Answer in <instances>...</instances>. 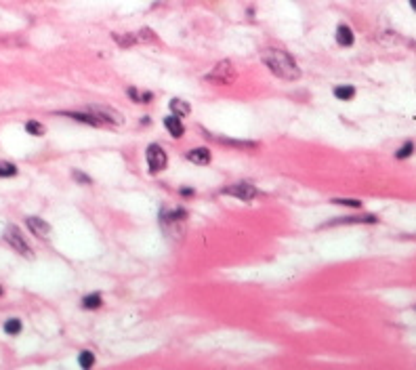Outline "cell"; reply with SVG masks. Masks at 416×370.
Wrapping results in <instances>:
<instances>
[{"mask_svg": "<svg viewBox=\"0 0 416 370\" xmlns=\"http://www.w3.org/2000/svg\"><path fill=\"white\" fill-rule=\"evenodd\" d=\"M25 223H27V229H30L36 238H46V236L51 234V225L40 217H27Z\"/></svg>", "mask_w": 416, "mask_h": 370, "instance_id": "obj_8", "label": "cell"}, {"mask_svg": "<svg viewBox=\"0 0 416 370\" xmlns=\"http://www.w3.org/2000/svg\"><path fill=\"white\" fill-rule=\"evenodd\" d=\"M334 97L338 101H349L355 97V88L351 85H338V87H334Z\"/></svg>", "mask_w": 416, "mask_h": 370, "instance_id": "obj_14", "label": "cell"}, {"mask_svg": "<svg viewBox=\"0 0 416 370\" xmlns=\"http://www.w3.org/2000/svg\"><path fill=\"white\" fill-rule=\"evenodd\" d=\"M78 364H80V368H84V370L93 368V366H95V353H93V351H82V353L78 355Z\"/></svg>", "mask_w": 416, "mask_h": 370, "instance_id": "obj_19", "label": "cell"}, {"mask_svg": "<svg viewBox=\"0 0 416 370\" xmlns=\"http://www.w3.org/2000/svg\"><path fill=\"white\" fill-rule=\"evenodd\" d=\"M129 97H131V99L135 101V103H141V93H139L137 88H132V87H131V88H129Z\"/></svg>", "mask_w": 416, "mask_h": 370, "instance_id": "obj_26", "label": "cell"}, {"mask_svg": "<svg viewBox=\"0 0 416 370\" xmlns=\"http://www.w3.org/2000/svg\"><path fill=\"white\" fill-rule=\"evenodd\" d=\"M194 194L196 192L192 190V187H183V190H181V196H194Z\"/></svg>", "mask_w": 416, "mask_h": 370, "instance_id": "obj_27", "label": "cell"}, {"mask_svg": "<svg viewBox=\"0 0 416 370\" xmlns=\"http://www.w3.org/2000/svg\"><path fill=\"white\" fill-rule=\"evenodd\" d=\"M410 6H412L414 11H416V0H410Z\"/></svg>", "mask_w": 416, "mask_h": 370, "instance_id": "obj_28", "label": "cell"}, {"mask_svg": "<svg viewBox=\"0 0 416 370\" xmlns=\"http://www.w3.org/2000/svg\"><path fill=\"white\" fill-rule=\"evenodd\" d=\"M103 305V299L99 292H90V295H87L82 299V307L84 309H99V307Z\"/></svg>", "mask_w": 416, "mask_h": 370, "instance_id": "obj_15", "label": "cell"}, {"mask_svg": "<svg viewBox=\"0 0 416 370\" xmlns=\"http://www.w3.org/2000/svg\"><path fill=\"white\" fill-rule=\"evenodd\" d=\"M353 40H355V36H353V30H351L349 25H338L336 27V43L341 44V46H351L353 44Z\"/></svg>", "mask_w": 416, "mask_h": 370, "instance_id": "obj_12", "label": "cell"}, {"mask_svg": "<svg viewBox=\"0 0 416 370\" xmlns=\"http://www.w3.org/2000/svg\"><path fill=\"white\" fill-rule=\"evenodd\" d=\"M261 61L269 67L273 76H278L282 80L294 82L301 78V67L297 65V61L292 59L290 53L282 51V48H265L261 53Z\"/></svg>", "mask_w": 416, "mask_h": 370, "instance_id": "obj_1", "label": "cell"}, {"mask_svg": "<svg viewBox=\"0 0 416 370\" xmlns=\"http://www.w3.org/2000/svg\"><path fill=\"white\" fill-rule=\"evenodd\" d=\"M4 240H6V244H9L13 250H17L21 257H27V259H32V257H34V250H32L30 244H27V240L23 238V236H21L19 227H15V225H9V227H6Z\"/></svg>", "mask_w": 416, "mask_h": 370, "instance_id": "obj_3", "label": "cell"}, {"mask_svg": "<svg viewBox=\"0 0 416 370\" xmlns=\"http://www.w3.org/2000/svg\"><path fill=\"white\" fill-rule=\"evenodd\" d=\"M111 36H114V40L116 43L120 44V46H132L137 43V36H132V34H111Z\"/></svg>", "mask_w": 416, "mask_h": 370, "instance_id": "obj_20", "label": "cell"}, {"mask_svg": "<svg viewBox=\"0 0 416 370\" xmlns=\"http://www.w3.org/2000/svg\"><path fill=\"white\" fill-rule=\"evenodd\" d=\"M25 131H27V135H34V137H42V135L46 132L44 124H40V122H36V120L25 122Z\"/></svg>", "mask_w": 416, "mask_h": 370, "instance_id": "obj_17", "label": "cell"}, {"mask_svg": "<svg viewBox=\"0 0 416 370\" xmlns=\"http://www.w3.org/2000/svg\"><path fill=\"white\" fill-rule=\"evenodd\" d=\"M90 114H95L103 124H122L124 122V118L122 114H120L118 109L114 108H105V106H90L88 108Z\"/></svg>", "mask_w": 416, "mask_h": 370, "instance_id": "obj_6", "label": "cell"}, {"mask_svg": "<svg viewBox=\"0 0 416 370\" xmlns=\"http://www.w3.org/2000/svg\"><path fill=\"white\" fill-rule=\"evenodd\" d=\"M412 152H414V143H412V141H406V143L395 152V158L404 160V158H408V156H412Z\"/></svg>", "mask_w": 416, "mask_h": 370, "instance_id": "obj_22", "label": "cell"}, {"mask_svg": "<svg viewBox=\"0 0 416 370\" xmlns=\"http://www.w3.org/2000/svg\"><path fill=\"white\" fill-rule=\"evenodd\" d=\"M223 196H234L238 200H242V202H248L252 198H257L259 196V192H257V187L252 185V183H234V185H229V187H223L221 190Z\"/></svg>", "mask_w": 416, "mask_h": 370, "instance_id": "obj_5", "label": "cell"}, {"mask_svg": "<svg viewBox=\"0 0 416 370\" xmlns=\"http://www.w3.org/2000/svg\"><path fill=\"white\" fill-rule=\"evenodd\" d=\"M187 160L194 164H200V166H206L210 164V150L208 148H194L187 152Z\"/></svg>", "mask_w": 416, "mask_h": 370, "instance_id": "obj_9", "label": "cell"}, {"mask_svg": "<svg viewBox=\"0 0 416 370\" xmlns=\"http://www.w3.org/2000/svg\"><path fill=\"white\" fill-rule=\"evenodd\" d=\"M332 202H334V204H341V206H351V208H359V206H362V202L355 200V198H334Z\"/></svg>", "mask_w": 416, "mask_h": 370, "instance_id": "obj_23", "label": "cell"}, {"mask_svg": "<svg viewBox=\"0 0 416 370\" xmlns=\"http://www.w3.org/2000/svg\"><path fill=\"white\" fill-rule=\"evenodd\" d=\"M168 108H171L173 116H179V118H185V116H189V111H192V106L183 99H171Z\"/></svg>", "mask_w": 416, "mask_h": 370, "instance_id": "obj_13", "label": "cell"}, {"mask_svg": "<svg viewBox=\"0 0 416 370\" xmlns=\"http://www.w3.org/2000/svg\"><path fill=\"white\" fill-rule=\"evenodd\" d=\"M221 143L225 145H234V148H242V150H257L259 143L255 141H234V139H219Z\"/></svg>", "mask_w": 416, "mask_h": 370, "instance_id": "obj_18", "label": "cell"}, {"mask_svg": "<svg viewBox=\"0 0 416 370\" xmlns=\"http://www.w3.org/2000/svg\"><path fill=\"white\" fill-rule=\"evenodd\" d=\"M236 78H238V72L231 61H219L217 67H213V72L206 74V80L213 82V85H219V87L234 85Z\"/></svg>", "mask_w": 416, "mask_h": 370, "instance_id": "obj_2", "label": "cell"}, {"mask_svg": "<svg viewBox=\"0 0 416 370\" xmlns=\"http://www.w3.org/2000/svg\"><path fill=\"white\" fill-rule=\"evenodd\" d=\"M137 40H150V43H153V40H156V34H153L150 27H143V30H139Z\"/></svg>", "mask_w": 416, "mask_h": 370, "instance_id": "obj_24", "label": "cell"}, {"mask_svg": "<svg viewBox=\"0 0 416 370\" xmlns=\"http://www.w3.org/2000/svg\"><path fill=\"white\" fill-rule=\"evenodd\" d=\"M0 295H2V286H0Z\"/></svg>", "mask_w": 416, "mask_h": 370, "instance_id": "obj_29", "label": "cell"}, {"mask_svg": "<svg viewBox=\"0 0 416 370\" xmlns=\"http://www.w3.org/2000/svg\"><path fill=\"white\" fill-rule=\"evenodd\" d=\"M72 177H74L76 181H78V183H82V185H90V183H93L88 174H84V173H80V171H74V173H72Z\"/></svg>", "mask_w": 416, "mask_h": 370, "instance_id": "obj_25", "label": "cell"}, {"mask_svg": "<svg viewBox=\"0 0 416 370\" xmlns=\"http://www.w3.org/2000/svg\"><path fill=\"white\" fill-rule=\"evenodd\" d=\"M63 116H69L72 120L76 122H84V124H88V127H101V120L97 118L95 114H80V111H63Z\"/></svg>", "mask_w": 416, "mask_h": 370, "instance_id": "obj_11", "label": "cell"}, {"mask_svg": "<svg viewBox=\"0 0 416 370\" xmlns=\"http://www.w3.org/2000/svg\"><path fill=\"white\" fill-rule=\"evenodd\" d=\"M378 219L374 215H357V217H338L328 223H324V227H334V225H357V223H376Z\"/></svg>", "mask_w": 416, "mask_h": 370, "instance_id": "obj_7", "label": "cell"}, {"mask_svg": "<svg viewBox=\"0 0 416 370\" xmlns=\"http://www.w3.org/2000/svg\"><path fill=\"white\" fill-rule=\"evenodd\" d=\"M21 328H23V324H21V320L19 318H11V320H6L4 322V332L6 334H11V337H15V334L21 332Z\"/></svg>", "mask_w": 416, "mask_h": 370, "instance_id": "obj_16", "label": "cell"}, {"mask_svg": "<svg viewBox=\"0 0 416 370\" xmlns=\"http://www.w3.org/2000/svg\"><path fill=\"white\" fill-rule=\"evenodd\" d=\"M17 166L13 162H0V177H15Z\"/></svg>", "mask_w": 416, "mask_h": 370, "instance_id": "obj_21", "label": "cell"}, {"mask_svg": "<svg viewBox=\"0 0 416 370\" xmlns=\"http://www.w3.org/2000/svg\"><path fill=\"white\" fill-rule=\"evenodd\" d=\"M164 127H166V131L171 132L175 139H181L183 135H185V127H183V122H181L179 116H166L164 118Z\"/></svg>", "mask_w": 416, "mask_h": 370, "instance_id": "obj_10", "label": "cell"}, {"mask_svg": "<svg viewBox=\"0 0 416 370\" xmlns=\"http://www.w3.org/2000/svg\"><path fill=\"white\" fill-rule=\"evenodd\" d=\"M145 158H147V169H150L152 174H158L166 169V164H168V158H166V152L162 145L158 143H152L150 148H147L145 152Z\"/></svg>", "mask_w": 416, "mask_h": 370, "instance_id": "obj_4", "label": "cell"}]
</instances>
